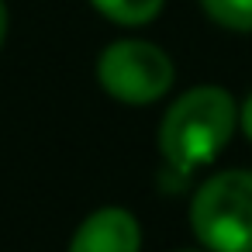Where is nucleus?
<instances>
[{"label":"nucleus","mask_w":252,"mask_h":252,"mask_svg":"<svg viewBox=\"0 0 252 252\" xmlns=\"http://www.w3.org/2000/svg\"><path fill=\"white\" fill-rule=\"evenodd\" d=\"M4 35H7V7L0 0V45H4Z\"/></svg>","instance_id":"nucleus-8"},{"label":"nucleus","mask_w":252,"mask_h":252,"mask_svg":"<svg viewBox=\"0 0 252 252\" xmlns=\"http://www.w3.org/2000/svg\"><path fill=\"white\" fill-rule=\"evenodd\" d=\"M200 7L228 32H252V0H200Z\"/></svg>","instance_id":"nucleus-6"},{"label":"nucleus","mask_w":252,"mask_h":252,"mask_svg":"<svg viewBox=\"0 0 252 252\" xmlns=\"http://www.w3.org/2000/svg\"><path fill=\"white\" fill-rule=\"evenodd\" d=\"M180 252H200V249H180ZM204 252H207V249H204Z\"/></svg>","instance_id":"nucleus-9"},{"label":"nucleus","mask_w":252,"mask_h":252,"mask_svg":"<svg viewBox=\"0 0 252 252\" xmlns=\"http://www.w3.org/2000/svg\"><path fill=\"white\" fill-rule=\"evenodd\" d=\"M238 125H242V131H245V138L252 142V94L245 97V104H242V111H238Z\"/></svg>","instance_id":"nucleus-7"},{"label":"nucleus","mask_w":252,"mask_h":252,"mask_svg":"<svg viewBox=\"0 0 252 252\" xmlns=\"http://www.w3.org/2000/svg\"><path fill=\"white\" fill-rule=\"evenodd\" d=\"M138 249H142V228L138 218L125 207L94 211L69 242V252H138Z\"/></svg>","instance_id":"nucleus-4"},{"label":"nucleus","mask_w":252,"mask_h":252,"mask_svg":"<svg viewBox=\"0 0 252 252\" xmlns=\"http://www.w3.org/2000/svg\"><path fill=\"white\" fill-rule=\"evenodd\" d=\"M173 59L152 45V42H142V38H121V42H111L100 59H97V80L100 87L121 100V104H156L159 97L169 94L173 87Z\"/></svg>","instance_id":"nucleus-3"},{"label":"nucleus","mask_w":252,"mask_h":252,"mask_svg":"<svg viewBox=\"0 0 252 252\" xmlns=\"http://www.w3.org/2000/svg\"><path fill=\"white\" fill-rule=\"evenodd\" d=\"M235 125H238V107L228 90L193 87L180 94L159 125V149L169 173L187 180L193 169L207 166L228 145Z\"/></svg>","instance_id":"nucleus-1"},{"label":"nucleus","mask_w":252,"mask_h":252,"mask_svg":"<svg viewBox=\"0 0 252 252\" xmlns=\"http://www.w3.org/2000/svg\"><path fill=\"white\" fill-rule=\"evenodd\" d=\"M190 228L207 252H252V169H224L200 183Z\"/></svg>","instance_id":"nucleus-2"},{"label":"nucleus","mask_w":252,"mask_h":252,"mask_svg":"<svg viewBox=\"0 0 252 252\" xmlns=\"http://www.w3.org/2000/svg\"><path fill=\"white\" fill-rule=\"evenodd\" d=\"M90 4L114 25H125V28H138V25H149L159 18L166 0H90Z\"/></svg>","instance_id":"nucleus-5"}]
</instances>
